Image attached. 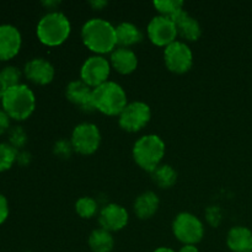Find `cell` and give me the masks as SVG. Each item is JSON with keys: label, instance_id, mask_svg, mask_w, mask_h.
I'll use <instances>...</instances> for the list:
<instances>
[{"label": "cell", "instance_id": "32", "mask_svg": "<svg viewBox=\"0 0 252 252\" xmlns=\"http://www.w3.org/2000/svg\"><path fill=\"white\" fill-rule=\"evenodd\" d=\"M90 5L91 6H94V9L95 10H101L103 6H106L107 5V1H101V0H94V1H90Z\"/></svg>", "mask_w": 252, "mask_h": 252}, {"label": "cell", "instance_id": "16", "mask_svg": "<svg viewBox=\"0 0 252 252\" xmlns=\"http://www.w3.org/2000/svg\"><path fill=\"white\" fill-rule=\"evenodd\" d=\"M111 66L115 69L117 73L122 75L132 74L138 66V57L130 48H123L117 47L115 51L111 53L110 57Z\"/></svg>", "mask_w": 252, "mask_h": 252}, {"label": "cell", "instance_id": "5", "mask_svg": "<svg viewBox=\"0 0 252 252\" xmlns=\"http://www.w3.org/2000/svg\"><path fill=\"white\" fill-rule=\"evenodd\" d=\"M93 105L95 110L106 116H120L127 102L125 89L116 81H106L93 89Z\"/></svg>", "mask_w": 252, "mask_h": 252}, {"label": "cell", "instance_id": "4", "mask_svg": "<svg viewBox=\"0 0 252 252\" xmlns=\"http://www.w3.org/2000/svg\"><path fill=\"white\" fill-rule=\"evenodd\" d=\"M1 105L10 118L25 121L33 113L36 97L31 89L25 84L7 88L1 98Z\"/></svg>", "mask_w": 252, "mask_h": 252}, {"label": "cell", "instance_id": "13", "mask_svg": "<svg viewBox=\"0 0 252 252\" xmlns=\"http://www.w3.org/2000/svg\"><path fill=\"white\" fill-rule=\"evenodd\" d=\"M24 74L30 81L37 85H48L53 81L54 66L49 61L44 58H33L25 65Z\"/></svg>", "mask_w": 252, "mask_h": 252}, {"label": "cell", "instance_id": "11", "mask_svg": "<svg viewBox=\"0 0 252 252\" xmlns=\"http://www.w3.org/2000/svg\"><path fill=\"white\" fill-rule=\"evenodd\" d=\"M148 38L158 47H167L177 41V30L174 20L158 15L149 21L147 27Z\"/></svg>", "mask_w": 252, "mask_h": 252}, {"label": "cell", "instance_id": "21", "mask_svg": "<svg viewBox=\"0 0 252 252\" xmlns=\"http://www.w3.org/2000/svg\"><path fill=\"white\" fill-rule=\"evenodd\" d=\"M88 244L93 252H111L115 246V240L110 231L98 228L91 231Z\"/></svg>", "mask_w": 252, "mask_h": 252}, {"label": "cell", "instance_id": "6", "mask_svg": "<svg viewBox=\"0 0 252 252\" xmlns=\"http://www.w3.org/2000/svg\"><path fill=\"white\" fill-rule=\"evenodd\" d=\"M172 233L184 245H196L203 239L204 225L194 214L182 212L172 221Z\"/></svg>", "mask_w": 252, "mask_h": 252}, {"label": "cell", "instance_id": "30", "mask_svg": "<svg viewBox=\"0 0 252 252\" xmlns=\"http://www.w3.org/2000/svg\"><path fill=\"white\" fill-rule=\"evenodd\" d=\"M10 127V117L4 110H0V135L4 134Z\"/></svg>", "mask_w": 252, "mask_h": 252}, {"label": "cell", "instance_id": "2", "mask_svg": "<svg viewBox=\"0 0 252 252\" xmlns=\"http://www.w3.org/2000/svg\"><path fill=\"white\" fill-rule=\"evenodd\" d=\"M71 25L61 11L47 12L37 24L36 33L39 42L48 47L61 46L70 36Z\"/></svg>", "mask_w": 252, "mask_h": 252}, {"label": "cell", "instance_id": "35", "mask_svg": "<svg viewBox=\"0 0 252 252\" xmlns=\"http://www.w3.org/2000/svg\"><path fill=\"white\" fill-rule=\"evenodd\" d=\"M154 252H176V251L172 250V249L170 248H165V246H162V248H158Z\"/></svg>", "mask_w": 252, "mask_h": 252}, {"label": "cell", "instance_id": "7", "mask_svg": "<svg viewBox=\"0 0 252 252\" xmlns=\"http://www.w3.org/2000/svg\"><path fill=\"white\" fill-rule=\"evenodd\" d=\"M70 144L74 152L81 155H93L101 144V132L94 123L83 122L71 132Z\"/></svg>", "mask_w": 252, "mask_h": 252}, {"label": "cell", "instance_id": "14", "mask_svg": "<svg viewBox=\"0 0 252 252\" xmlns=\"http://www.w3.org/2000/svg\"><path fill=\"white\" fill-rule=\"evenodd\" d=\"M22 38L19 30L12 25H0V61L14 58L21 48Z\"/></svg>", "mask_w": 252, "mask_h": 252}, {"label": "cell", "instance_id": "24", "mask_svg": "<svg viewBox=\"0 0 252 252\" xmlns=\"http://www.w3.org/2000/svg\"><path fill=\"white\" fill-rule=\"evenodd\" d=\"M75 212L80 218L91 219L98 212V203L95 198L84 196L75 202Z\"/></svg>", "mask_w": 252, "mask_h": 252}, {"label": "cell", "instance_id": "20", "mask_svg": "<svg viewBox=\"0 0 252 252\" xmlns=\"http://www.w3.org/2000/svg\"><path fill=\"white\" fill-rule=\"evenodd\" d=\"M116 37H117V46L129 48L142 42L143 33L137 25L132 22H121L118 26H116Z\"/></svg>", "mask_w": 252, "mask_h": 252}, {"label": "cell", "instance_id": "1", "mask_svg": "<svg viewBox=\"0 0 252 252\" xmlns=\"http://www.w3.org/2000/svg\"><path fill=\"white\" fill-rule=\"evenodd\" d=\"M81 39L88 49L97 56L112 53L117 48L116 27L107 20L94 17L81 27Z\"/></svg>", "mask_w": 252, "mask_h": 252}, {"label": "cell", "instance_id": "22", "mask_svg": "<svg viewBox=\"0 0 252 252\" xmlns=\"http://www.w3.org/2000/svg\"><path fill=\"white\" fill-rule=\"evenodd\" d=\"M153 181L160 189H170L177 181V172L170 165H160L152 172Z\"/></svg>", "mask_w": 252, "mask_h": 252}, {"label": "cell", "instance_id": "9", "mask_svg": "<svg viewBox=\"0 0 252 252\" xmlns=\"http://www.w3.org/2000/svg\"><path fill=\"white\" fill-rule=\"evenodd\" d=\"M111 63L103 56H91L83 63L80 69V80L91 89L102 85L108 81L111 74Z\"/></svg>", "mask_w": 252, "mask_h": 252}, {"label": "cell", "instance_id": "10", "mask_svg": "<svg viewBox=\"0 0 252 252\" xmlns=\"http://www.w3.org/2000/svg\"><path fill=\"white\" fill-rule=\"evenodd\" d=\"M166 68L175 74H185L193 65V53L186 42L175 41L164 49Z\"/></svg>", "mask_w": 252, "mask_h": 252}, {"label": "cell", "instance_id": "31", "mask_svg": "<svg viewBox=\"0 0 252 252\" xmlns=\"http://www.w3.org/2000/svg\"><path fill=\"white\" fill-rule=\"evenodd\" d=\"M17 161H19L21 165L29 164V161H30V154H29V153H26V152L19 153V154H17Z\"/></svg>", "mask_w": 252, "mask_h": 252}, {"label": "cell", "instance_id": "26", "mask_svg": "<svg viewBox=\"0 0 252 252\" xmlns=\"http://www.w3.org/2000/svg\"><path fill=\"white\" fill-rule=\"evenodd\" d=\"M2 80H4L6 88H12V86L20 85V80H21V71L19 68L14 65L5 66L1 71H0Z\"/></svg>", "mask_w": 252, "mask_h": 252}, {"label": "cell", "instance_id": "18", "mask_svg": "<svg viewBox=\"0 0 252 252\" xmlns=\"http://www.w3.org/2000/svg\"><path fill=\"white\" fill-rule=\"evenodd\" d=\"M226 245L231 252H252V231L246 226H234L226 235Z\"/></svg>", "mask_w": 252, "mask_h": 252}, {"label": "cell", "instance_id": "28", "mask_svg": "<svg viewBox=\"0 0 252 252\" xmlns=\"http://www.w3.org/2000/svg\"><path fill=\"white\" fill-rule=\"evenodd\" d=\"M54 150H56V154L59 155V157L68 158L69 155H70V152L73 150V147H71L70 142L66 143L64 142V140H61V142L57 143Z\"/></svg>", "mask_w": 252, "mask_h": 252}, {"label": "cell", "instance_id": "3", "mask_svg": "<svg viewBox=\"0 0 252 252\" xmlns=\"http://www.w3.org/2000/svg\"><path fill=\"white\" fill-rule=\"evenodd\" d=\"M166 152L164 140L157 134H147L140 137L133 145L132 155L135 164L140 169L153 172L161 165Z\"/></svg>", "mask_w": 252, "mask_h": 252}, {"label": "cell", "instance_id": "27", "mask_svg": "<svg viewBox=\"0 0 252 252\" xmlns=\"http://www.w3.org/2000/svg\"><path fill=\"white\" fill-rule=\"evenodd\" d=\"M9 140L10 145L15 148V149H19V148H22L27 142V137L25 130L22 129L21 127H15L10 130V135H9Z\"/></svg>", "mask_w": 252, "mask_h": 252}, {"label": "cell", "instance_id": "25", "mask_svg": "<svg viewBox=\"0 0 252 252\" xmlns=\"http://www.w3.org/2000/svg\"><path fill=\"white\" fill-rule=\"evenodd\" d=\"M17 149L7 143H0V172L6 171L17 161Z\"/></svg>", "mask_w": 252, "mask_h": 252}, {"label": "cell", "instance_id": "23", "mask_svg": "<svg viewBox=\"0 0 252 252\" xmlns=\"http://www.w3.org/2000/svg\"><path fill=\"white\" fill-rule=\"evenodd\" d=\"M159 15L174 19L184 10V1L181 0H157L153 2Z\"/></svg>", "mask_w": 252, "mask_h": 252}, {"label": "cell", "instance_id": "34", "mask_svg": "<svg viewBox=\"0 0 252 252\" xmlns=\"http://www.w3.org/2000/svg\"><path fill=\"white\" fill-rule=\"evenodd\" d=\"M6 89H7L6 85H5L4 80H2L1 75H0V100H1L2 96H4V94H5V91H6Z\"/></svg>", "mask_w": 252, "mask_h": 252}, {"label": "cell", "instance_id": "12", "mask_svg": "<svg viewBox=\"0 0 252 252\" xmlns=\"http://www.w3.org/2000/svg\"><path fill=\"white\" fill-rule=\"evenodd\" d=\"M129 220V216L125 207L117 203H108L101 208L98 213V223L101 228L110 231H120Z\"/></svg>", "mask_w": 252, "mask_h": 252}, {"label": "cell", "instance_id": "29", "mask_svg": "<svg viewBox=\"0 0 252 252\" xmlns=\"http://www.w3.org/2000/svg\"><path fill=\"white\" fill-rule=\"evenodd\" d=\"M9 217V204L6 198L0 193V224L4 223Z\"/></svg>", "mask_w": 252, "mask_h": 252}, {"label": "cell", "instance_id": "33", "mask_svg": "<svg viewBox=\"0 0 252 252\" xmlns=\"http://www.w3.org/2000/svg\"><path fill=\"white\" fill-rule=\"evenodd\" d=\"M179 252H199L196 245H184Z\"/></svg>", "mask_w": 252, "mask_h": 252}, {"label": "cell", "instance_id": "15", "mask_svg": "<svg viewBox=\"0 0 252 252\" xmlns=\"http://www.w3.org/2000/svg\"><path fill=\"white\" fill-rule=\"evenodd\" d=\"M65 96L73 105L78 106L83 111L95 110L93 105V89L86 85L83 80H74L66 85Z\"/></svg>", "mask_w": 252, "mask_h": 252}, {"label": "cell", "instance_id": "8", "mask_svg": "<svg viewBox=\"0 0 252 252\" xmlns=\"http://www.w3.org/2000/svg\"><path fill=\"white\" fill-rule=\"evenodd\" d=\"M152 110L149 105L143 101H133L125 107L118 116V123L123 130L129 133L139 132L149 123Z\"/></svg>", "mask_w": 252, "mask_h": 252}, {"label": "cell", "instance_id": "19", "mask_svg": "<svg viewBox=\"0 0 252 252\" xmlns=\"http://www.w3.org/2000/svg\"><path fill=\"white\" fill-rule=\"evenodd\" d=\"M160 206V199L153 191L143 192L137 197L133 204L135 216L139 219H150L154 217Z\"/></svg>", "mask_w": 252, "mask_h": 252}, {"label": "cell", "instance_id": "17", "mask_svg": "<svg viewBox=\"0 0 252 252\" xmlns=\"http://www.w3.org/2000/svg\"><path fill=\"white\" fill-rule=\"evenodd\" d=\"M174 22L176 25L177 34L185 41L193 42L199 39L202 34V29L199 22L193 16L189 14L186 10H182L176 17H174Z\"/></svg>", "mask_w": 252, "mask_h": 252}]
</instances>
